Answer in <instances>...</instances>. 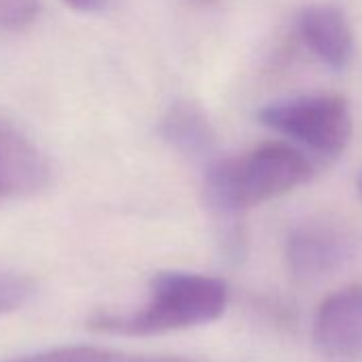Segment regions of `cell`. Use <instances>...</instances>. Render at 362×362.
Masks as SVG:
<instances>
[{
  "mask_svg": "<svg viewBox=\"0 0 362 362\" xmlns=\"http://www.w3.org/2000/svg\"><path fill=\"white\" fill-rule=\"evenodd\" d=\"M35 296V281L22 273L0 269V315L24 307Z\"/></svg>",
  "mask_w": 362,
  "mask_h": 362,
  "instance_id": "cell-10",
  "label": "cell"
},
{
  "mask_svg": "<svg viewBox=\"0 0 362 362\" xmlns=\"http://www.w3.org/2000/svg\"><path fill=\"white\" fill-rule=\"evenodd\" d=\"M64 3L71 9L83 11V13H92V11H98L103 7V0H64Z\"/></svg>",
  "mask_w": 362,
  "mask_h": 362,
  "instance_id": "cell-12",
  "label": "cell"
},
{
  "mask_svg": "<svg viewBox=\"0 0 362 362\" xmlns=\"http://www.w3.org/2000/svg\"><path fill=\"white\" fill-rule=\"evenodd\" d=\"M228 305V288L222 279L164 271L149 284L145 307L134 313H100L90 320V328L113 334H160L203 326L218 320Z\"/></svg>",
  "mask_w": 362,
  "mask_h": 362,
  "instance_id": "cell-1",
  "label": "cell"
},
{
  "mask_svg": "<svg viewBox=\"0 0 362 362\" xmlns=\"http://www.w3.org/2000/svg\"><path fill=\"white\" fill-rule=\"evenodd\" d=\"M52 177L47 156L18 126L0 117V201L41 192Z\"/></svg>",
  "mask_w": 362,
  "mask_h": 362,
  "instance_id": "cell-5",
  "label": "cell"
},
{
  "mask_svg": "<svg viewBox=\"0 0 362 362\" xmlns=\"http://www.w3.org/2000/svg\"><path fill=\"white\" fill-rule=\"evenodd\" d=\"M354 239L328 224H303L286 243V260L294 277L315 279L339 271L354 256Z\"/></svg>",
  "mask_w": 362,
  "mask_h": 362,
  "instance_id": "cell-6",
  "label": "cell"
},
{
  "mask_svg": "<svg viewBox=\"0 0 362 362\" xmlns=\"http://www.w3.org/2000/svg\"><path fill=\"white\" fill-rule=\"evenodd\" d=\"M356 192H358V197H360V201H362V173H360L358 179H356Z\"/></svg>",
  "mask_w": 362,
  "mask_h": 362,
  "instance_id": "cell-13",
  "label": "cell"
},
{
  "mask_svg": "<svg viewBox=\"0 0 362 362\" xmlns=\"http://www.w3.org/2000/svg\"><path fill=\"white\" fill-rule=\"evenodd\" d=\"M5 362H201L188 356H145V354H122L113 349L73 345V347H56L30 356L11 358Z\"/></svg>",
  "mask_w": 362,
  "mask_h": 362,
  "instance_id": "cell-9",
  "label": "cell"
},
{
  "mask_svg": "<svg viewBox=\"0 0 362 362\" xmlns=\"http://www.w3.org/2000/svg\"><path fill=\"white\" fill-rule=\"evenodd\" d=\"M262 126L324 156H339L351 139V113L341 96H298L258 111Z\"/></svg>",
  "mask_w": 362,
  "mask_h": 362,
  "instance_id": "cell-3",
  "label": "cell"
},
{
  "mask_svg": "<svg viewBox=\"0 0 362 362\" xmlns=\"http://www.w3.org/2000/svg\"><path fill=\"white\" fill-rule=\"evenodd\" d=\"M39 0H0V30H22L39 18Z\"/></svg>",
  "mask_w": 362,
  "mask_h": 362,
  "instance_id": "cell-11",
  "label": "cell"
},
{
  "mask_svg": "<svg viewBox=\"0 0 362 362\" xmlns=\"http://www.w3.org/2000/svg\"><path fill=\"white\" fill-rule=\"evenodd\" d=\"M313 343L330 362L362 360V284L324 298L313 322Z\"/></svg>",
  "mask_w": 362,
  "mask_h": 362,
  "instance_id": "cell-4",
  "label": "cell"
},
{
  "mask_svg": "<svg viewBox=\"0 0 362 362\" xmlns=\"http://www.w3.org/2000/svg\"><path fill=\"white\" fill-rule=\"evenodd\" d=\"M311 162L294 147L269 143L243 156L216 160L205 175V197L220 214H239L307 184Z\"/></svg>",
  "mask_w": 362,
  "mask_h": 362,
  "instance_id": "cell-2",
  "label": "cell"
},
{
  "mask_svg": "<svg viewBox=\"0 0 362 362\" xmlns=\"http://www.w3.org/2000/svg\"><path fill=\"white\" fill-rule=\"evenodd\" d=\"M298 35L311 54L332 71L347 66L354 52V37L345 16L337 7H307L298 16Z\"/></svg>",
  "mask_w": 362,
  "mask_h": 362,
  "instance_id": "cell-7",
  "label": "cell"
},
{
  "mask_svg": "<svg viewBox=\"0 0 362 362\" xmlns=\"http://www.w3.org/2000/svg\"><path fill=\"white\" fill-rule=\"evenodd\" d=\"M160 134L170 147L192 160H205L216 147V132L207 115L199 105L188 100L168 107L160 124Z\"/></svg>",
  "mask_w": 362,
  "mask_h": 362,
  "instance_id": "cell-8",
  "label": "cell"
}]
</instances>
